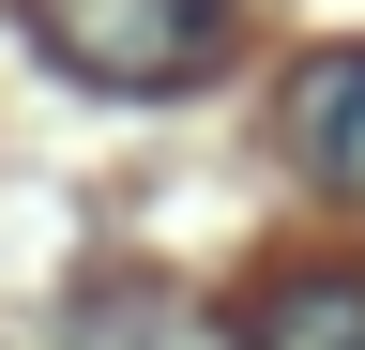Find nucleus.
Instances as JSON below:
<instances>
[{
    "mask_svg": "<svg viewBox=\"0 0 365 350\" xmlns=\"http://www.w3.org/2000/svg\"><path fill=\"white\" fill-rule=\"evenodd\" d=\"M16 16L76 92H198L244 31V0H16Z\"/></svg>",
    "mask_w": 365,
    "mask_h": 350,
    "instance_id": "nucleus-1",
    "label": "nucleus"
},
{
    "mask_svg": "<svg viewBox=\"0 0 365 350\" xmlns=\"http://www.w3.org/2000/svg\"><path fill=\"white\" fill-rule=\"evenodd\" d=\"M274 168H289L304 198L365 213V46H304L274 76Z\"/></svg>",
    "mask_w": 365,
    "mask_h": 350,
    "instance_id": "nucleus-2",
    "label": "nucleus"
},
{
    "mask_svg": "<svg viewBox=\"0 0 365 350\" xmlns=\"http://www.w3.org/2000/svg\"><path fill=\"white\" fill-rule=\"evenodd\" d=\"M46 350H244V335H228L198 289H168V274H91Z\"/></svg>",
    "mask_w": 365,
    "mask_h": 350,
    "instance_id": "nucleus-3",
    "label": "nucleus"
},
{
    "mask_svg": "<svg viewBox=\"0 0 365 350\" xmlns=\"http://www.w3.org/2000/svg\"><path fill=\"white\" fill-rule=\"evenodd\" d=\"M244 350H365V274H274L244 304Z\"/></svg>",
    "mask_w": 365,
    "mask_h": 350,
    "instance_id": "nucleus-4",
    "label": "nucleus"
}]
</instances>
